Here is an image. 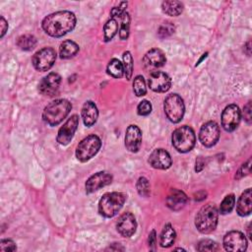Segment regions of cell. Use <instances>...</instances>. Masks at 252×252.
Instances as JSON below:
<instances>
[{"label": "cell", "instance_id": "8992f818", "mask_svg": "<svg viewBox=\"0 0 252 252\" xmlns=\"http://www.w3.org/2000/svg\"><path fill=\"white\" fill-rule=\"evenodd\" d=\"M101 147V139L97 135H89L84 138L77 146L76 158L82 162H86L99 153Z\"/></svg>", "mask_w": 252, "mask_h": 252}, {"label": "cell", "instance_id": "d4e9b609", "mask_svg": "<svg viewBox=\"0 0 252 252\" xmlns=\"http://www.w3.org/2000/svg\"><path fill=\"white\" fill-rule=\"evenodd\" d=\"M79 51V46L72 41H64L59 47V55L62 59H68L75 56Z\"/></svg>", "mask_w": 252, "mask_h": 252}, {"label": "cell", "instance_id": "e0dca14e", "mask_svg": "<svg viewBox=\"0 0 252 252\" xmlns=\"http://www.w3.org/2000/svg\"><path fill=\"white\" fill-rule=\"evenodd\" d=\"M113 182V176L107 172H100L92 176L86 183V192L88 194L111 184Z\"/></svg>", "mask_w": 252, "mask_h": 252}, {"label": "cell", "instance_id": "7402d4cb", "mask_svg": "<svg viewBox=\"0 0 252 252\" xmlns=\"http://www.w3.org/2000/svg\"><path fill=\"white\" fill-rule=\"evenodd\" d=\"M252 210V192L251 189H246L239 197L236 204V212L239 216L244 217L250 215Z\"/></svg>", "mask_w": 252, "mask_h": 252}, {"label": "cell", "instance_id": "74e56055", "mask_svg": "<svg viewBox=\"0 0 252 252\" xmlns=\"http://www.w3.org/2000/svg\"><path fill=\"white\" fill-rule=\"evenodd\" d=\"M16 249V244L11 239H2L0 242V250L1 251H15Z\"/></svg>", "mask_w": 252, "mask_h": 252}, {"label": "cell", "instance_id": "7c38bea8", "mask_svg": "<svg viewBox=\"0 0 252 252\" xmlns=\"http://www.w3.org/2000/svg\"><path fill=\"white\" fill-rule=\"evenodd\" d=\"M224 248L227 251H244L247 248L245 235L237 230L228 232L224 237Z\"/></svg>", "mask_w": 252, "mask_h": 252}, {"label": "cell", "instance_id": "1f68e13d", "mask_svg": "<svg viewBox=\"0 0 252 252\" xmlns=\"http://www.w3.org/2000/svg\"><path fill=\"white\" fill-rule=\"evenodd\" d=\"M123 67L126 79L130 80L133 73V57L129 51H125L123 53Z\"/></svg>", "mask_w": 252, "mask_h": 252}, {"label": "cell", "instance_id": "f546056e", "mask_svg": "<svg viewBox=\"0 0 252 252\" xmlns=\"http://www.w3.org/2000/svg\"><path fill=\"white\" fill-rule=\"evenodd\" d=\"M133 91L137 97H143L147 93L146 83L143 76H136L133 82Z\"/></svg>", "mask_w": 252, "mask_h": 252}, {"label": "cell", "instance_id": "8d00e7d4", "mask_svg": "<svg viewBox=\"0 0 252 252\" xmlns=\"http://www.w3.org/2000/svg\"><path fill=\"white\" fill-rule=\"evenodd\" d=\"M250 164H251V160L249 159L245 163H243L240 167L239 170L236 172V175H235V180H241L242 178L246 177L249 175L250 173Z\"/></svg>", "mask_w": 252, "mask_h": 252}, {"label": "cell", "instance_id": "5bb4252c", "mask_svg": "<svg viewBox=\"0 0 252 252\" xmlns=\"http://www.w3.org/2000/svg\"><path fill=\"white\" fill-rule=\"evenodd\" d=\"M78 125H79L78 115H74L70 118H68V120L63 124V126L60 127V129L58 130V134L56 138L57 142L63 146L68 145L73 139L74 134L78 128Z\"/></svg>", "mask_w": 252, "mask_h": 252}, {"label": "cell", "instance_id": "9a60e30c", "mask_svg": "<svg viewBox=\"0 0 252 252\" xmlns=\"http://www.w3.org/2000/svg\"><path fill=\"white\" fill-rule=\"evenodd\" d=\"M166 59L164 53L159 48H153L149 50L143 57V65L146 70L154 72L156 69L164 65Z\"/></svg>", "mask_w": 252, "mask_h": 252}, {"label": "cell", "instance_id": "f35d334b", "mask_svg": "<svg viewBox=\"0 0 252 252\" xmlns=\"http://www.w3.org/2000/svg\"><path fill=\"white\" fill-rule=\"evenodd\" d=\"M127 7V2H121L119 6L113 8L111 15L115 19V17H120L123 13H125V8Z\"/></svg>", "mask_w": 252, "mask_h": 252}, {"label": "cell", "instance_id": "d590c367", "mask_svg": "<svg viewBox=\"0 0 252 252\" xmlns=\"http://www.w3.org/2000/svg\"><path fill=\"white\" fill-rule=\"evenodd\" d=\"M137 113L141 116L149 115L152 113V105H151V103L149 101H147V100H144V101L140 102V104L138 105V108H137Z\"/></svg>", "mask_w": 252, "mask_h": 252}, {"label": "cell", "instance_id": "9c48e42d", "mask_svg": "<svg viewBox=\"0 0 252 252\" xmlns=\"http://www.w3.org/2000/svg\"><path fill=\"white\" fill-rule=\"evenodd\" d=\"M241 113L236 105L228 106L222 114V126L228 132L234 131L240 122Z\"/></svg>", "mask_w": 252, "mask_h": 252}, {"label": "cell", "instance_id": "7bdbcfd3", "mask_svg": "<svg viewBox=\"0 0 252 252\" xmlns=\"http://www.w3.org/2000/svg\"><path fill=\"white\" fill-rule=\"evenodd\" d=\"M205 167V160L202 158H198L196 160V167H195V171L197 173H200L203 169Z\"/></svg>", "mask_w": 252, "mask_h": 252}, {"label": "cell", "instance_id": "ac0fdd59", "mask_svg": "<svg viewBox=\"0 0 252 252\" xmlns=\"http://www.w3.org/2000/svg\"><path fill=\"white\" fill-rule=\"evenodd\" d=\"M116 229L122 236H132L137 229V223L134 215L131 213L122 214L116 223Z\"/></svg>", "mask_w": 252, "mask_h": 252}, {"label": "cell", "instance_id": "484cf974", "mask_svg": "<svg viewBox=\"0 0 252 252\" xmlns=\"http://www.w3.org/2000/svg\"><path fill=\"white\" fill-rule=\"evenodd\" d=\"M17 46L23 50H32L37 46V39L32 35H23L18 38Z\"/></svg>", "mask_w": 252, "mask_h": 252}, {"label": "cell", "instance_id": "cb8c5ba5", "mask_svg": "<svg viewBox=\"0 0 252 252\" xmlns=\"http://www.w3.org/2000/svg\"><path fill=\"white\" fill-rule=\"evenodd\" d=\"M183 4L181 1H176V0H172V1H163L161 3V10L164 14L172 16V17H178L183 12Z\"/></svg>", "mask_w": 252, "mask_h": 252}, {"label": "cell", "instance_id": "44dd1931", "mask_svg": "<svg viewBox=\"0 0 252 252\" xmlns=\"http://www.w3.org/2000/svg\"><path fill=\"white\" fill-rule=\"evenodd\" d=\"M99 111L95 103L88 101L83 106L82 109V118L87 127H92L98 120Z\"/></svg>", "mask_w": 252, "mask_h": 252}, {"label": "cell", "instance_id": "836d02e7", "mask_svg": "<svg viewBox=\"0 0 252 252\" xmlns=\"http://www.w3.org/2000/svg\"><path fill=\"white\" fill-rule=\"evenodd\" d=\"M174 32H175V25L171 22H165L160 27L158 34L160 39H165L167 37L172 36Z\"/></svg>", "mask_w": 252, "mask_h": 252}, {"label": "cell", "instance_id": "4316f807", "mask_svg": "<svg viewBox=\"0 0 252 252\" xmlns=\"http://www.w3.org/2000/svg\"><path fill=\"white\" fill-rule=\"evenodd\" d=\"M108 73L115 78H121L124 76V67L118 59H113L108 65Z\"/></svg>", "mask_w": 252, "mask_h": 252}, {"label": "cell", "instance_id": "3957f363", "mask_svg": "<svg viewBox=\"0 0 252 252\" xmlns=\"http://www.w3.org/2000/svg\"><path fill=\"white\" fill-rule=\"evenodd\" d=\"M219 212L217 207L209 203L203 206L195 217V226L201 233H210L217 228Z\"/></svg>", "mask_w": 252, "mask_h": 252}, {"label": "cell", "instance_id": "5b68a950", "mask_svg": "<svg viewBox=\"0 0 252 252\" xmlns=\"http://www.w3.org/2000/svg\"><path fill=\"white\" fill-rule=\"evenodd\" d=\"M172 140L177 151L180 153H188L195 146L196 136L190 126L183 125L174 131Z\"/></svg>", "mask_w": 252, "mask_h": 252}, {"label": "cell", "instance_id": "603a6c76", "mask_svg": "<svg viewBox=\"0 0 252 252\" xmlns=\"http://www.w3.org/2000/svg\"><path fill=\"white\" fill-rule=\"evenodd\" d=\"M177 238V232L171 224H167L162 229L160 236V244L161 247H171L175 244Z\"/></svg>", "mask_w": 252, "mask_h": 252}, {"label": "cell", "instance_id": "ba28073f", "mask_svg": "<svg viewBox=\"0 0 252 252\" xmlns=\"http://www.w3.org/2000/svg\"><path fill=\"white\" fill-rule=\"evenodd\" d=\"M56 60V52L52 47H44L37 51L32 59L34 67L38 71L49 70Z\"/></svg>", "mask_w": 252, "mask_h": 252}, {"label": "cell", "instance_id": "ab89813d", "mask_svg": "<svg viewBox=\"0 0 252 252\" xmlns=\"http://www.w3.org/2000/svg\"><path fill=\"white\" fill-rule=\"evenodd\" d=\"M243 117L248 124H251V102H248L247 105L243 108Z\"/></svg>", "mask_w": 252, "mask_h": 252}, {"label": "cell", "instance_id": "277c9868", "mask_svg": "<svg viewBox=\"0 0 252 252\" xmlns=\"http://www.w3.org/2000/svg\"><path fill=\"white\" fill-rule=\"evenodd\" d=\"M125 201L126 195L124 193H106L99 202V213L105 218H113L121 210Z\"/></svg>", "mask_w": 252, "mask_h": 252}, {"label": "cell", "instance_id": "e575fe53", "mask_svg": "<svg viewBox=\"0 0 252 252\" xmlns=\"http://www.w3.org/2000/svg\"><path fill=\"white\" fill-rule=\"evenodd\" d=\"M219 249L218 243L212 239H203L197 246L198 251H216Z\"/></svg>", "mask_w": 252, "mask_h": 252}, {"label": "cell", "instance_id": "7a4b0ae2", "mask_svg": "<svg viewBox=\"0 0 252 252\" xmlns=\"http://www.w3.org/2000/svg\"><path fill=\"white\" fill-rule=\"evenodd\" d=\"M72 105L69 101L59 99L48 104L43 113V119L49 126H57L70 114Z\"/></svg>", "mask_w": 252, "mask_h": 252}, {"label": "cell", "instance_id": "b9f144b4", "mask_svg": "<svg viewBox=\"0 0 252 252\" xmlns=\"http://www.w3.org/2000/svg\"><path fill=\"white\" fill-rule=\"evenodd\" d=\"M0 26H1V35H0V37L3 38L8 30V23L3 17H0Z\"/></svg>", "mask_w": 252, "mask_h": 252}, {"label": "cell", "instance_id": "52a82bcc", "mask_svg": "<svg viewBox=\"0 0 252 252\" xmlns=\"http://www.w3.org/2000/svg\"><path fill=\"white\" fill-rule=\"evenodd\" d=\"M164 114L171 122L179 123L183 120L185 113L183 100L178 94H171L164 100Z\"/></svg>", "mask_w": 252, "mask_h": 252}, {"label": "cell", "instance_id": "6da1fadb", "mask_svg": "<svg viewBox=\"0 0 252 252\" xmlns=\"http://www.w3.org/2000/svg\"><path fill=\"white\" fill-rule=\"evenodd\" d=\"M76 26V16L70 11H58L46 16L42 23L44 31L50 37L60 38Z\"/></svg>", "mask_w": 252, "mask_h": 252}, {"label": "cell", "instance_id": "4dcf8cb0", "mask_svg": "<svg viewBox=\"0 0 252 252\" xmlns=\"http://www.w3.org/2000/svg\"><path fill=\"white\" fill-rule=\"evenodd\" d=\"M235 204V197L233 194H229L225 197L223 202L221 203L220 206V213L222 215H227L230 213L234 207Z\"/></svg>", "mask_w": 252, "mask_h": 252}, {"label": "cell", "instance_id": "83f0119b", "mask_svg": "<svg viewBox=\"0 0 252 252\" xmlns=\"http://www.w3.org/2000/svg\"><path fill=\"white\" fill-rule=\"evenodd\" d=\"M118 30V24L117 21L114 18L110 19L105 27H104V34H105V42H110L114 39V37L116 35Z\"/></svg>", "mask_w": 252, "mask_h": 252}, {"label": "cell", "instance_id": "ee69618b", "mask_svg": "<svg viewBox=\"0 0 252 252\" xmlns=\"http://www.w3.org/2000/svg\"><path fill=\"white\" fill-rule=\"evenodd\" d=\"M115 245H118V246L114 247V246L112 245V246H110L107 250H111V251H114V250H115V251H117V250H122V251H123V250H124V248H123L122 246H120L119 243H115Z\"/></svg>", "mask_w": 252, "mask_h": 252}, {"label": "cell", "instance_id": "f6af8a7d", "mask_svg": "<svg viewBox=\"0 0 252 252\" xmlns=\"http://www.w3.org/2000/svg\"><path fill=\"white\" fill-rule=\"evenodd\" d=\"M250 44H251V42L249 41L247 44H246V46H245V47L247 48V55H250Z\"/></svg>", "mask_w": 252, "mask_h": 252}, {"label": "cell", "instance_id": "d6986e66", "mask_svg": "<svg viewBox=\"0 0 252 252\" xmlns=\"http://www.w3.org/2000/svg\"><path fill=\"white\" fill-rule=\"evenodd\" d=\"M142 144V132L136 125H130L125 134V147L131 153L139 152Z\"/></svg>", "mask_w": 252, "mask_h": 252}, {"label": "cell", "instance_id": "2e32d148", "mask_svg": "<svg viewBox=\"0 0 252 252\" xmlns=\"http://www.w3.org/2000/svg\"><path fill=\"white\" fill-rule=\"evenodd\" d=\"M149 163L157 170L170 169L173 160L171 155L163 149H156L149 157Z\"/></svg>", "mask_w": 252, "mask_h": 252}, {"label": "cell", "instance_id": "30bf717a", "mask_svg": "<svg viewBox=\"0 0 252 252\" xmlns=\"http://www.w3.org/2000/svg\"><path fill=\"white\" fill-rule=\"evenodd\" d=\"M172 79L164 72L154 71L149 77V87L156 93H165L171 89Z\"/></svg>", "mask_w": 252, "mask_h": 252}, {"label": "cell", "instance_id": "4fadbf2b", "mask_svg": "<svg viewBox=\"0 0 252 252\" xmlns=\"http://www.w3.org/2000/svg\"><path fill=\"white\" fill-rule=\"evenodd\" d=\"M61 84V77L59 74L51 72L46 76L40 83L39 91L42 95L53 97L57 94Z\"/></svg>", "mask_w": 252, "mask_h": 252}, {"label": "cell", "instance_id": "f1b7e54d", "mask_svg": "<svg viewBox=\"0 0 252 252\" xmlns=\"http://www.w3.org/2000/svg\"><path fill=\"white\" fill-rule=\"evenodd\" d=\"M119 18H120L119 37L121 40H127L129 37V29H130V15L127 12H125Z\"/></svg>", "mask_w": 252, "mask_h": 252}, {"label": "cell", "instance_id": "8fae6325", "mask_svg": "<svg viewBox=\"0 0 252 252\" xmlns=\"http://www.w3.org/2000/svg\"><path fill=\"white\" fill-rule=\"evenodd\" d=\"M220 138V127L214 121L205 123L199 132V140L205 147H213L217 144Z\"/></svg>", "mask_w": 252, "mask_h": 252}, {"label": "cell", "instance_id": "ffe728a7", "mask_svg": "<svg viewBox=\"0 0 252 252\" xmlns=\"http://www.w3.org/2000/svg\"><path fill=\"white\" fill-rule=\"evenodd\" d=\"M187 195L179 189H172L166 197V206L173 211H181L188 203Z\"/></svg>", "mask_w": 252, "mask_h": 252}, {"label": "cell", "instance_id": "60d3db41", "mask_svg": "<svg viewBox=\"0 0 252 252\" xmlns=\"http://www.w3.org/2000/svg\"><path fill=\"white\" fill-rule=\"evenodd\" d=\"M149 247L151 250H156V244H157V235H156V231L152 230L151 233L149 234Z\"/></svg>", "mask_w": 252, "mask_h": 252}, {"label": "cell", "instance_id": "d6a6232c", "mask_svg": "<svg viewBox=\"0 0 252 252\" xmlns=\"http://www.w3.org/2000/svg\"><path fill=\"white\" fill-rule=\"evenodd\" d=\"M136 188L140 196L148 197L151 192L150 183L146 178H140L136 183Z\"/></svg>", "mask_w": 252, "mask_h": 252}]
</instances>
